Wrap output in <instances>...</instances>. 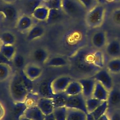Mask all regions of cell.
Masks as SVG:
<instances>
[{"instance_id":"obj_2","label":"cell","mask_w":120,"mask_h":120,"mask_svg":"<svg viewBox=\"0 0 120 120\" xmlns=\"http://www.w3.org/2000/svg\"><path fill=\"white\" fill-rule=\"evenodd\" d=\"M106 11L105 5L100 4L87 11L84 18L86 26L89 29H96L101 27L104 22Z\"/></svg>"},{"instance_id":"obj_44","label":"cell","mask_w":120,"mask_h":120,"mask_svg":"<svg viewBox=\"0 0 120 120\" xmlns=\"http://www.w3.org/2000/svg\"><path fill=\"white\" fill-rule=\"evenodd\" d=\"M97 120H110V118L106 113H105L99 117Z\"/></svg>"},{"instance_id":"obj_49","label":"cell","mask_w":120,"mask_h":120,"mask_svg":"<svg viewBox=\"0 0 120 120\" xmlns=\"http://www.w3.org/2000/svg\"><path fill=\"white\" fill-rule=\"evenodd\" d=\"M120 2V0H107L108 4L111 3H115V2Z\"/></svg>"},{"instance_id":"obj_22","label":"cell","mask_w":120,"mask_h":120,"mask_svg":"<svg viewBox=\"0 0 120 120\" xmlns=\"http://www.w3.org/2000/svg\"><path fill=\"white\" fill-rule=\"evenodd\" d=\"M69 61L62 56H55L49 58L46 63V66L49 67H62L67 65Z\"/></svg>"},{"instance_id":"obj_27","label":"cell","mask_w":120,"mask_h":120,"mask_svg":"<svg viewBox=\"0 0 120 120\" xmlns=\"http://www.w3.org/2000/svg\"><path fill=\"white\" fill-rule=\"evenodd\" d=\"M16 53V50L14 45H1L0 53L8 60L11 61Z\"/></svg>"},{"instance_id":"obj_41","label":"cell","mask_w":120,"mask_h":120,"mask_svg":"<svg viewBox=\"0 0 120 120\" xmlns=\"http://www.w3.org/2000/svg\"><path fill=\"white\" fill-rule=\"evenodd\" d=\"M85 8L86 11H88L95 7L98 3L96 0H77Z\"/></svg>"},{"instance_id":"obj_14","label":"cell","mask_w":120,"mask_h":120,"mask_svg":"<svg viewBox=\"0 0 120 120\" xmlns=\"http://www.w3.org/2000/svg\"><path fill=\"white\" fill-rule=\"evenodd\" d=\"M104 50L106 54L111 58L120 57V40L113 38L108 41Z\"/></svg>"},{"instance_id":"obj_39","label":"cell","mask_w":120,"mask_h":120,"mask_svg":"<svg viewBox=\"0 0 120 120\" xmlns=\"http://www.w3.org/2000/svg\"><path fill=\"white\" fill-rule=\"evenodd\" d=\"M62 9H49L48 15L46 22L48 23L54 22L58 20L61 16Z\"/></svg>"},{"instance_id":"obj_45","label":"cell","mask_w":120,"mask_h":120,"mask_svg":"<svg viewBox=\"0 0 120 120\" xmlns=\"http://www.w3.org/2000/svg\"><path fill=\"white\" fill-rule=\"evenodd\" d=\"M44 120H55V119L53 116V113H51L49 115L45 116Z\"/></svg>"},{"instance_id":"obj_19","label":"cell","mask_w":120,"mask_h":120,"mask_svg":"<svg viewBox=\"0 0 120 120\" xmlns=\"http://www.w3.org/2000/svg\"><path fill=\"white\" fill-rule=\"evenodd\" d=\"M109 91L100 82L96 81L92 97L104 101L108 98Z\"/></svg>"},{"instance_id":"obj_40","label":"cell","mask_w":120,"mask_h":120,"mask_svg":"<svg viewBox=\"0 0 120 120\" xmlns=\"http://www.w3.org/2000/svg\"><path fill=\"white\" fill-rule=\"evenodd\" d=\"M42 3L49 9H62V0H43Z\"/></svg>"},{"instance_id":"obj_32","label":"cell","mask_w":120,"mask_h":120,"mask_svg":"<svg viewBox=\"0 0 120 120\" xmlns=\"http://www.w3.org/2000/svg\"><path fill=\"white\" fill-rule=\"evenodd\" d=\"M27 107H28L24 102H18L14 103L13 107V114L15 118L19 120L24 116L25 111Z\"/></svg>"},{"instance_id":"obj_12","label":"cell","mask_w":120,"mask_h":120,"mask_svg":"<svg viewBox=\"0 0 120 120\" xmlns=\"http://www.w3.org/2000/svg\"><path fill=\"white\" fill-rule=\"evenodd\" d=\"M16 29L21 32H27L34 25L31 15L24 14L19 16L16 23Z\"/></svg>"},{"instance_id":"obj_9","label":"cell","mask_w":120,"mask_h":120,"mask_svg":"<svg viewBox=\"0 0 120 120\" xmlns=\"http://www.w3.org/2000/svg\"><path fill=\"white\" fill-rule=\"evenodd\" d=\"M22 72L29 80L32 82L41 76L43 69L40 65L32 62L26 64Z\"/></svg>"},{"instance_id":"obj_16","label":"cell","mask_w":120,"mask_h":120,"mask_svg":"<svg viewBox=\"0 0 120 120\" xmlns=\"http://www.w3.org/2000/svg\"><path fill=\"white\" fill-rule=\"evenodd\" d=\"M37 106L45 116L52 113L55 108L51 98L40 97Z\"/></svg>"},{"instance_id":"obj_21","label":"cell","mask_w":120,"mask_h":120,"mask_svg":"<svg viewBox=\"0 0 120 120\" xmlns=\"http://www.w3.org/2000/svg\"><path fill=\"white\" fill-rule=\"evenodd\" d=\"M49 8L41 4L37 7L32 13L31 16L40 21H46L48 15Z\"/></svg>"},{"instance_id":"obj_20","label":"cell","mask_w":120,"mask_h":120,"mask_svg":"<svg viewBox=\"0 0 120 120\" xmlns=\"http://www.w3.org/2000/svg\"><path fill=\"white\" fill-rule=\"evenodd\" d=\"M108 108L118 106L120 105V89L117 88H112L109 91L107 100Z\"/></svg>"},{"instance_id":"obj_23","label":"cell","mask_w":120,"mask_h":120,"mask_svg":"<svg viewBox=\"0 0 120 120\" xmlns=\"http://www.w3.org/2000/svg\"><path fill=\"white\" fill-rule=\"evenodd\" d=\"M87 114L80 110L67 108L66 120H87Z\"/></svg>"},{"instance_id":"obj_26","label":"cell","mask_w":120,"mask_h":120,"mask_svg":"<svg viewBox=\"0 0 120 120\" xmlns=\"http://www.w3.org/2000/svg\"><path fill=\"white\" fill-rule=\"evenodd\" d=\"M51 81L42 82L38 88V94L40 97L51 98L53 95L51 89Z\"/></svg>"},{"instance_id":"obj_51","label":"cell","mask_w":120,"mask_h":120,"mask_svg":"<svg viewBox=\"0 0 120 120\" xmlns=\"http://www.w3.org/2000/svg\"><path fill=\"white\" fill-rule=\"evenodd\" d=\"M1 42L0 41V47H1Z\"/></svg>"},{"instance_id":"obj_13","label":"cell","mask_w":120,"mask_h":120,"mask_svg":"<svg viewBox=\"0 0 120 120\" xmlns=\"http://www.w3.org/2000/svg\"><path fill=\"white\" fill-rule=\"evenodd\" d=\"M31 57L33 63L40 65L45 64L49 58V52L45 48L38 47L33 51Z\"/></svg>"},{"instance_id":"obj_5","label":"cell","mask_w":120,"mask_h":120,"mask_svg":"<svg viewBox=\"0 0 120 120\" xmlns=\"http://www.w3.org/2000/svg\"><path fill=\"white\" fill-rule=\"evenodd\" d=\"M108 41L107 32L104 30H97L94 31L90 38V44L96 50L104 49Z\"/></svg>"},{"instance_id":"obj_1","label":"cell","mask_w":120,"mask_h":120,"mask_svg":"<svg viewBox=\"0 0 120 120\" xmlns=\"http://www.w3.org/2000/svg\"><path fill=\"white\" fill-rule=\"evenodd\" d=\"M89 49L83 46L79 49L70 58V62L75 69L80 74L90 77L95 74L100 68L88 61L87 54Z\"/></svg>"},{"instance_id":"obj_11","label":"cell","mask_w":120,"mask_h":120,"mask_svg":"<svg viewBox=\"0 0 120 120\" xmlns=\"http://www.w3.org/2000/svg\"><path fill=\"white\" fill-rule=\"evenodd\" d=\"M82 87V93L86 99L92 97L96 81L91 77L78 80Z\"/></svg>"},{"instance_id":"obj_17","label":"cell","mask_w":120,"mask_h":120,"mask_svg":"<svg viewBox=\"0 0 120 120\" xmlns=\"http://www.w3.org/2000/svg\"><path fill=\"white\" fill-rule=\"evenodd\" d=\"M45 32V29L42 25L39 24L33 25L26 32V39L32 41L42 37Z\"/></svg>"},{"instance_id":"obj_50","label":"cell","mask_w":120,"mask_h":120,"mask_svg":"<svg viewBox=\"0 0 120 120\" xmlns=\"http://www.w3.org/2000/svg\"><path fill=\"white\" fill-rule=\"evenodd\" d=\"M19 120H30L28 119H27V118H25V117H24V116H23V117H21Z\"/></svg>"},{"instance_id":"obj_24","label":"cell","mask_w":120,"mask_h":120,"mask_svg":"<svg viewBox=\"0 0 120 120\" xmlns=\"http://www.w3.org/2000/svg\"><path fill=\"white\" fill-rule=\"evenodd\" d=\"M108 21L113 27L120 29V7L114 8L110 11Z\"/></svg>"},{"instance_id":"obj_10","label":"cell","mask_w":120,"mask_h":120,"mask_svg":"<svg viewBox=\"0 0 120 120\" xmlns=\"http://www.w3.org/2000/svg\"><path fill=\"white\" fill-rule=\"evenodd\" d=\"M0 15L4 20L9 22L16 23L19 17L16 8L12 4H6L0 9Z\"/></svg>"},{"instance_id":"obj_3","label":"cell","mask_w":120,"mask_h":120,"mask_svg":"<svg viewBox=\"0 0 120 120\" xmlns=\"http://www.w3.org/2000/svg\"><path fill=\"white\" fill-rule=\"evenodd\" d=\"M9 91L14 103L24 102L29 91L24 83L20 74H15L9 84Z\"/></svg>"},{"instance_id":"obj_29","label":"cell","mask_w":120,"mask_h":120,"mask_svg":"<svg viewBox=\"0 0 120 120\" xmlns=\"http://www.w3.org/2000/svg\"><path fill=\"white\" fill-rule=\"evenodd\" d=\"M106 67L109 72L114 74L120 73V57L110 59L107 63Z\"/></svg>"},{"instance_id":"obj_6","label":"cell","mask_w":120,"mask_h":120,"mask_svg":"<svg viewBox=\"0 0 120 120\" xmlns=\"http://www.w3.org/2000/svg\"><path fill=\"white\" fill-rule=\"evenodd\" d=\"M65 106L66 108L80 110L88 113L86 108V99L82 93L74 96H68Z\"/></svg>"},{"instance_id":"obj_30","label":"cell","mask_w":120,"mask_h":120,"mask_svg":"<svg viewBox=\"0 0 120 120\" xmlns=\"http://www.w3.org/2000/svg\"><path fill=\"white\" fill-rule=\"evenodd\" d=\"M16 40L15 35L10 31H4L0 34V41L1 45H14Z\"/></svg>"},{"instance_id":"obj_38","label":"cell","mask_w":120,"mask_h":120,"mask_svg":"<svg viewBox=\"0 0 120 120\" xmlns=\"http://www.w3.org/2000/svg\"><path fill=\"white\" fill-rule=\"evenodd\" d=\"M11 61L13 65L18 69H23L26 65L24 56L22 54L18 53H16Z\"/></svg>"},{"instance_id":"obj_48","label":"cell","mask_w":120,"mask_h":120,"mask_svg":"<svg viewBox=\"0 0 120 120\" xmlns=\"http://www.w3.org/2000/svg\"><path fill=\"white\" fill-rule=\"evenodd\" d=\"M5 4H12L15 0H1Z\"/></svg>"},{"instance_id":"obj_4","label":"cell","mask_w":120,"mask_h":120,"mask_svg":"<svg viewBox=\"0 0 120 120\" xmlns=\"http://www.w3.org/2000/svg\"><path fill=\"white\" fill-rule=\"evenodd\" d=\"M62 10L67 15L75 19H84L87 12L77 0H62Z\"/></svg>"},{"instance_id":"obj_47","label":"cell","mask_w":120,"mask_h":120,"mask_svg":"<svg viewBox=\"0 0 120 120\" xmlns=\"http://www.w3.org/2000/svg\"><path fill=\"white\" fill-rule=\"evenodd\" d=\"M87 120H95V119L90 113H88L87 114Z\"/></svg>"},{"instance_id":"obj_35","label":"cell","mask_w":120,"mask_h":120,"mask_svg":"<svg viewBox=\"0 0 120 120\" xmlns=\"http://www.w3.org/2000/svg\"><path fill=\"white\" fill-rule=\"evenodd\" d=\"M40 98L38 93H35L30 91L27 94L24 102L28 107L36 106Z\"/></svg>"},{"instance_id":"obj_25","label":"cell","mask_w":120,"mask_h":120,"mask_svg":"<svg viewBox=\"0 0 120 120\" xmlns=\"http://www.w3.org/2000/svg\"><path fill=\"white\" fill-rule=\"evenodd\" d=\"M82 87L79 82L72 81L67 87L64 92L68 96H74L82 93Z\"/></svg>"},{"instance_id":"obj_37","label":"cell","mask_w":120,"mask_h":120,"mask_svg":"<svg viewBox=\"0 0 120 120\" xmlns=\"http://www.w3.org/2000/svg\"><path fill=\"white\" fill-rule=\"evenodd\" d=\"M67 108L65 106L55 107L53 112L55 120H66Z\"/></svg>"},{"instance_id":"obj_42","label":"cell","mask_w":120,"mask_h":120,"mask_svg":"<svg viewBox=\"0 0 120 120\" xmlns=\"http://www.w3.org/2000/svg\"><path fill=\"white\" fill-rule=\"evenodd\" d=\"M110 120H120V112L115 111L111 113Z\"/></svg>"},{"instance_id":"obj_33","label":"cell","mask_w":120,"mask_h":120,"mask_svg":"<svg viewBox=\"0 0 120 120\" xmlns=\"http://www.w3.org/2000/svg\"><path fill=\"white\" fill-rule=\"evenodd\" d=\"M108 109V105L107 100L104 101L94 111L90 113L93 116L95 120H97L99 117L106 113Z\"/></svg>"},{"instance_id":"obj_18","label":"cell","mask_w":120,"mask_h":120,"mask_svg":"<svg viewBox=\"0 0 120 120\" xmlns=\"http://www.w3.org/2000/svg\"><path fill=\"white\" fill-rule=\"evenodd\" d=\"M23 116L30 120H44L45 117L37 105L27 107Z\"/></svg>"},{"instance_id":"obj_43","label":"cell","mask_w":120,"mask_h":120,"mask_svg":"<svg viewBox=\"0 0 120 120\" xmlns=\"http://www.w3.org/2000/svg\"><path fill=\"white\" fill-rule=\"evenodd\" d=\"M5 114V110L2 104L0 102V120L4 116Z\"/></svg>"},{"instance_id":"obj_7","label":"cell","mask_w":120,"mask_h":120,"mask_svg":"<svg viewBox=\"0 0 120 120\" xmlns=\"http://www.w3.org/2000/svg\"><path fill=\"white\" fill-rule=\"evenodd\" d=\"M72 81V78L68 75H61L55 78L51 82L52 93L55 94L64 92Z\"/></svg>"},{"instance_id":"obj_31","label":"cell","mask_w":120,"mask_h":120,"mask_svg":"<svg viewBox=\"0 0 120 120\" xmlns=\"http://www.w3.org/2000/svg\"><path fill=\"white\" fill-rule=\"evenodd\" d=\"M11 65L3 63H0V82L7 80L12 74Z\"/></svg>"},{"instance_id":"obj_34","label":"cell","mask_w":120,"mask_h":120,"mask_svg":"<svg viewBox=\"0 0 120 120\" xmlns=\"http://www.w3.org/2000/svg\"><path fill=\"white\" fill-rule=\"evenodd\" d=\"M43 0H27L25 2L24 8L26 14L31 15L34 10L42 4Z\"/></svg>"},{"instance_id":"obj_15","label":"cell","mask_w":120,"mask_h":120,"mask_svg":"<svg viewBox=\"0 0 120 120\" xmlns=\"http://www.w3.org/2000/svg\"><path fill=\"white\" fill-rule=\"evenodd\" d=\"M87 58L88 61L96 67L103 68L104 66V57L101 50H90L87 53Z\"/></svg>"},{"instance_id":"obj_8","label":"cell","mask_w":120,"mask_h":120,"mask_svg":"<svg viewBox=\"0 0 120 120\" xmlns=\"http://www.w3.org/2000/svg\"><path fill=\"white\" fill-rule=\"evenodd\" d=\"M91 77L101 83L109 91L113 87L112 78L107 69L101 68Z\"/></svg>"},{"instance_id":"obj_28","label":"cell","mask_w":120,"mask_h":120,"mask_svg":"<svg viewBox=\"0 0 120 120\" xmlns=\"http://www.w3.org/2000/svg\"><path fill=\"white\" fill-rule=\"evenodd\" d=\"M68 97L64 92L53 94L51 98H52L54 107L65 106Z\"/></svg>"},{"instance_id":"obj_46","label":"cell","mask_w":120,"mask_h":120,"mask_svg":"<svg viewBox=\"0 0 120 120\" xmlns=\"http://www.w3.org/2000/svg\"><path fill=\"white\" fill-rule=\"evenodd\" d=\"M98 4L106 5L108 4L107 0H96Z\"/></svg>"},{"instance_id":"obj_36","label":"cell","mask_w":120,"mask_h":120,"mask_svg":"<svg viewBox=\"0 0 120 120\" xmlns=\"http://www.w3.org/2000/svg\"><path fill=\"white\" fill-rule=\"evenodd\" d=\"M103 102V101L93 97L86 99V108L88 113L92 112L100 105H101Z\"/></svg>"}]
</instances>
